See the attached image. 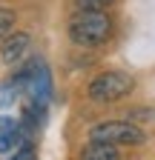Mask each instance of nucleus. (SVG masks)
Listing matches in <instances>:
<instances>
[{
	"mask_svg": "<svg viewBox=\"0 0 155 160\" xmlns=\"http://www.w3.org/2000/svg\"><path fill=\"white\" fill-rule=\"evenodd\" d=\"M112 3V0H75V6L81 9V12H101Z\"/></svg>",
	"mask_w": 155,
	"mask_h": 160,
	"instance_id": "nucleus-8",
	"label": "nucleus"
},
{
	"mask_svg": "<svg viewBox=\"0 0 155 160\" xmlns=\"http://www.w3.org/2000/svg\"><path fill=\"white\" fill-rule=\"evenodd\" d=\"M112 34V20L106 12H75L69 20V37L78 46H101Z\"/></svg>",
	"mask_w": 155,
	"mask_h": 160,
	"instance_id": "nucleus-1",
	"label": "nucleus"
},
{
	"mask_svg": "<svg viewBox=\"0 0 155 160\" xmlns=\"http://www.w3.org/2000/svg\"><path fill=\"white\" fill-rule=\"evenodd\" d=\"M26 52H29V34L26 32H14L12 37H6L3 49H0V57H3L6 63H17V60H23Z\"/></svg>",
	"mask_w": 155,
	"mask_h": 160,
	"instance_id": "nucleus-5",
	"label": "nucleus"
},
{
	"mask_svg": "<svg viewBox=\"0 0 155 160\" xmlns=\"http://www.w3.org/2000/svg\"><path fill=\"white\" fill-rule=\"evenodd\" d=\"M23 143H26V134H23L20 123L12 120V117H0V152L12 154V152L20 149Z\"/></svg>",
	"mask_w": 155,
	"mask_h": 160,
	"instance_id": "nucleus-4",
	"label": "nucleus"
},
{
	"mask_svg": "<svg viewBox=\"0 0 155 160\" xmlns=\"http://www.w3.org/2000/svg\"><path fill=\"white\" fill-rule=\"evenodd\" d=\"M12 26H14V12L0 6V37H6L12 32Z\"/></svg>",
	"mask_w": 155,
	"mask_h": 160,
	"instance_id": "nucleus-7",
	"label": "nucleus"
},
{
	"mask_svg": "<svg viewBox=\"0 0 155 160\" xmlns=\"http://www.w3.org/2000/svg\"><path fill=\"white\" fill-rule=\"evenodd\" d=\"M89 137H92V143H106V146H138V143H144V132L135 123H126V120H104V123L92 126Z\"/></svg>",
	"mask_w": 155,
	"mask_h": 160,
	"instance_id": "nucleus-2",
	"label": "nucleus"
},
{
	"mask_svg": "<svg viewBox=\"0 0 155 160\" xmlns=\"http://www.w3.org/2000/svg\"><path fill=\"white\" fill-rule=\"evenodd\" d=\"M81 160H121L118 157V149L115 146H106V143H89L81 154Z\"/></svg>",
	"mask_w": 155,
	"mask_h": 160,
	"instance_id": "nucleus-6",
	"label": "nucleus"
},
{
	"mask_svg": "<svg viewBox=\"0 0 155 160\" xmlns=\"http://www.w3.org/2000/svg\"><path fill=\"white\" fill-rule=\"evenodd\" d=\"M132 77L124 74V72H104L98 74L89 83V97L98 100V103H115V100H121L132 92Z\"/></svg>",
	"mask_w": 155,
	"mask_h": 160,
	"instance_id": "nucleus-3",
	"label": "nucleus"
},
{
	"mask_svg": "<svg viewBox=\"0 0 155 160\" xmlns=\"http://www.w3.org/2000/svg\"><path fill=\"white\" fill-rule=\"evenodd\" d=\"M12 160H35V149H32L29 143H23L20 149H17V152L12 154Z\"/></svg>",
	"mask_w": 155,
	"mask_h": 160,
	"instance_id": "nucleus-9",
	"label": "nucleus"
}]
</instances>
